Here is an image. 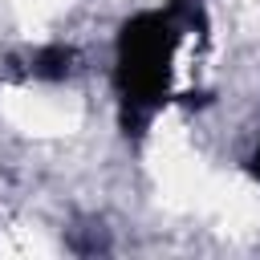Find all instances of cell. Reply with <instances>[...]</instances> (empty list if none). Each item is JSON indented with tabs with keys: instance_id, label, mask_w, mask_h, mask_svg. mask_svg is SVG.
Instances as JSON below:
<instances>
[{
	"instance_id": "7a4b0ae2",
	"label": "cell",
	"mask_w": 260,
	"mask_h": 260,
	"mask_svg": "<svg viewBox=\"0 0 260 260\" xmlns=\"http://www.w3.org/2000/svg\"><path fill=\"white\" fill-rule=\"evenodd\" d=\"M244 171H248L252 183H260V134H256V142H252L248 154H244Z\"/></svg>"
},
{
	"instance_id": "6da1fadb",
	"label": "cell",
	"mask_w": 260,
	"mask_h": 260,
	"mask_svg": "<svg viewBox=\"0 0 260 260\" xmlns=\"http://www.w3.org/2000/svg\"><path fill=\"white\" fill-rule=\"evenodd\" d=\"M203 53L207 12L199 0H167L126 16L118 24L110 65L118 126L138 138L167 106L191 102L203 73Z\"/></svg>"
}]
</instances>
